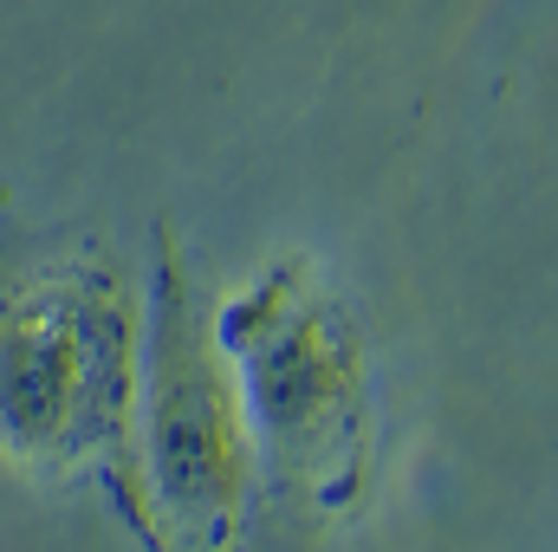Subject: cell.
<instances>
[{"mask_svg": "<svg viewBox=\"0 0 558 552\" xmlns=\"http://www.w3.org/2000/svg\"><path fill=\"white\" fill-rule=\"evenodd\" d=\"M260 488L312 520L351 514L377 475V364L357 305L312 254H279L215 299Z\"/></svg>", "mask_w": 558, "mask_h": 552, "instance_id": "obj_2", "label": "cell"}, {"mask_svg": "<svg viewBox=\"0 0 558 552\" xmlns=\"http://www.w3.org/2000/svg\"><path fill=\"white\" fill-rule=\"evenodd\" d=\"M254 501L260 455L215 332V299L189 248L156 228V261L143 279L137 416L111 507L143 552H247Z\"/></svg>", "mask_w": 558, "mask_h": 552, "instance_id": "obj_1", "label": "cell"}, {"mask_svg": "<svg viewBox=\"0 0 558 552\" xmlns=\"http://www.w3.org/2000/svg\"><path fill=\"white\" fill-rule=\"evenodd\" d=\"M143 371V286L105 248L0 279V461L118 494Z\"/></svg>", "mask_w": 558, "mask_h": 552, "instance_id": "obj_3", "label": "cell"}]
</instances>
